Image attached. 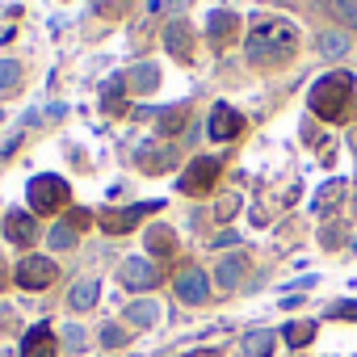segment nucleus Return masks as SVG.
I'll return each mask as SVG.
<instances>
[{"instance_id": "obj_11", "label": "nucleus", "mask_w": 357, "mask_h": 357, "mask_svg": "<svg viewBox=\"0 0 357 357\" xmlns=\"http://www.w3.org/2000/svg\"><path fill=\"white\" fill-rule=\"evenodd\" d=\"M55 349H59V340H55L51 324H34L22 340V357H55Z\"/></svg>"}, {"instance_id": "obj_31", "label": "nucleus", "mask_w": 357, "mask_h": 357, "mask_svg": "<svg viewBox=\"0 0 357 357\" xmlns=\"http://www.w3.org/2000/svg\"><path fill=\"white\" fill-rule=\"evenodd\" d=\"M13 319H17V311H13L9 303H0V332H9V328H13Z\"/></svg>"}, {"instance_id": "obj_4", "label": "nucleus", "mask_w": 357, "mask_h": 357, "mask_svg": "<svg viewBox=\"0 0 357 357\" xmlns=\"http://www.w3.org/2000/svg\"><path fill=\"white\" fill-rule=\"evenodd\" d=\"M219 181V160H211V155H198L190 168H185V176H181V190L190 194V198H202V194H211V185Z\"/></svg>"}, {"instance_id": "obj_25", "label": "nucleus", "mask_w": 357, "mask_h": 357, "mask_svg": "<svg viewBox=\"0 0 357 357\" xmlns=\"http://www.w3.org/2000/svg\"><path fill=\"white\" fill-rule=\"evenodd\" d=\"M328 9H332L344 26H357V0H328Z\"/></svg>"}, {"instance_id": "obj_20", "label": "nucleus", "mask_w": 357, "mask_h": 357, "mask_svg": "<svg viewBox=\"0 0 357 357\" xmlns=\"http://www.w3.org/2000/svg\"><path fill=\"white\" fill-rule=\"evenodd\" d=\"M185 122H190V105H172V109L160 114V135H176Z\"/></svg>"}, {"instance_id": "obj_5", "label": "nucleus", "mask_w": 357, "mask_h": 357, "mask_svg": "<svg viewBox=\"0 0 357 357\" xmlns=\"http://www.w3.org/2000/svg\"><path fill=\"white\" fill-rule=\"evenodd\" d=\"M160 211V202H139V206H126V211H105L101 215V227L109 231V236H126V231H135L147 215H155Z\"/></svg>"}, {"instance_id": "obj_28", "label": "nucleus", "mask_w": 357, "mask_h": 357, "mask_svg": "<svg viewBox=\"0 0 357 357\" xmlns=\"http://www.w3.org/2000/svg\"><path fill=\"white\" fill-rule=\"evenodd\" d=\"M17 76H22V68H17L13 59H0V89H13Z\"/></svg>"}, {"instance_id": "obj_21", "label": "nucleus", "mask_w": 357, "mask_h": 357, "mask_svg": "<svg viewBox=\"0 0 357 357\" xmlns=\"http://www.w3.org/2000/svg\"><path fill=\"white\" fill-rule=\"evenodd\" d=\"M240 349H244V357H269V349H273V332H248Z\"/></svg>"}, {"instance_id": "obj_12", "label": "nucleus", "mask_w": 357, "mask_h": 357, "mask_svg": "<svg viewBox=\"0 0 357 357\" xmlns=\"http://www.w3.org/2000/svg\"><path fill=\"white\" fill-rule=\"evenodd\" d=\"M206 30H211V43L223 51V47H231V43H236V34H240V17H236V13H227V9H223V13L215 9V13H211V22H206Z\"/></svg>"}, {"instance_id": "obj_1", "label": "nucleus", "mask_w": 357, "mask_h": 357, "mask_svg": "<svg viewBox=\"0 0 357 357\" xmlns=\"http://www.w3.org/2000/svg\"><path fill=\"white\" fill-rule=\"evenodd\" d=\"M244 51H248V63L278 68L298 51V30L286 17H252V34H248Z\"/></svg>"}, {"instance_id": "obj_15", "label": "nucleus", "mask_w": 357, "mask_h": 357, "mask_svg": "<svg viewBox=\"0 0 357 357\" xmlns=\"http://www.w3.org/2000/svg\"><path fill=\"white\" fill-rule=\"evenodd\" d=\"M139 168L143 172H168V168H176V151L172 147H139Z\"/></svg>"}, {"instance_id": "obj_32", "label": "nucleus", "mask_w": 357, "mask_h": 357, "mask_svg": "<svg viewBox=\"0 0 357 357\" xmlns=\"http://www.w3.org/2000/svg\"><path fill=\"white\" fill-rule=\"evenodd\" d=\"M332 315H336V319H357V303H336Z\"/></svg>"}, {"instance_id": "obj_9", "label": "nucleus", "mask_w": 357, "mask_h": 357, "mask_svg": "<svg viewBox=\"0 0 357 357\" xmlns=\"http://www.w3.org/2000/svg\"><path fill=\"white\" fill-rule=\"evenodd\" d=\"M236 135H244V114L240 109H231V105H215L211 109V139H236Z\"/></svg>"}, {"instance_id": "obj_33", "label": "nucleus", "mask_w": 357, "mask_h": 357, "mask_svg": "<svg viewBox=\"0 0 357 357\" xmlns=\"http://www.w3.org/2000/svg\"><path fill=\"white\" fill-rule=\"evenodd\" d=\"M231 244H240L236 231H219V236H215V248H231Z\"/></svg>"}, {"instance_id": "obj_2", "label": "nucleus", "mask_w": 357, "mask_h": 357, "mask_svg": "<svg viewBox=\"0 0 357 357\" xmlns=\"http://www.w3.org/2000/svg\"><path fill=\"white\" fill-rule=\"evenodd\" d=\"M349 101H353V76L349 72H328L311 84V109L324 122H340L349 114Z\"/></svg>"}, {"instance_id": "obj_34", "label": "nucleus", "mask_w": 357, "mask_h": 357, "mask_svg": "<svg viewBox=\"0 0 357 357\" xmlns=\"http://www.w3.org/2000/svg\"><path fill=\"white\" fill-rule=\"evenodd\" d=\"M126 9V0H105V5H101V13L109 17V13H122Z\"/></svg>"}, {"instance_id": "obj_8", "label": "nucleus", "mask_w": 357, "mask_h": 357, "mask_svg": "<svg viewBox=\"0 0 357 357\" xmlns=\"http://www.w3.org/2000/svg\"><path fill=\"white\" fill-rule=\"evenodd\" d=\"M176 298L181 303H206L211 298V282H206V273L202 269H181L176 273Z\"/></svg>"}, {"instance_id": "obj_10", "label": "nucleus", "mask_w": 357, "mask_h": 357, "mask_svg": "<svg viewBox=\"0 0 357 357\" xmlns=\"http://www.w3.org/2000/svg\"><path fill=\"white\" fill-rule=\"evenodd\" d=\"M5 240L9 244H34L38 240V223H34V215L30 211H9L5 215Z\"/></svg>"}, {"instance_id": "obj_7", "label": "nucleus", "mask_w": 357, "mask_h": 357, "mask_svg": "<svg viewBox=\"0 0 357 357\" xmlns=\"http://www.w3.org/2000/svg\"><path fill=\"white\" fill-rule=\"evenodd\" d=\"M155 278H160V269H155L147 257H126V261H122V286H126V290H151Z\"/></svg>"}, {"instance_id": "obj_3", "label": "nucleus", "mask_w": 357, "mask_h": 357, "mask_svg": "<svg viewBox=\"0 0 357 357\" xmlns=\"http://www.w3.org/2000/svg\"><path fill=\"white\" fill-rule=\"evenodd\" d=\"M26 202H30V215H59V211L72 202V190H68L63 176L43 172V176H34V181H30Z\"/></svg>"}, {"instance_id": "obj_26", "label": "nucleus", "mask_w": 357, "mask_h": 357, "mask_svg": "<svg viewBox=\"0 0 357 357\" xmlns=\"http://www.w3.org/2000/svg\"><path fill=\"white\" fill-rule=\"evenodd\" d=\"M47 240H51V248H72L76 244V231H72V223H55Z\"/></svg>"}, {"instance_id": "obj_19", "label": "nucleus", "mask_w": 357, "mask_h": 357, "mask_svg": "<svg viewBox=\"0 0 357 357\" xmlns=\"http://www.w3.org/2000/svg\"><path fill=\"white\" fill-rule=\"evenodd\" d=\"M344 190H349V185L340 181V176H336V181H328V185H324V190L315 194V211H319V215L336 211V198H344Z\"/></svg>"}, {"instance_id": "obj_35", "label": "nucleus", "mask_w": 357, "mask_h": 357, "mask_svg": "<svg viewBox=\"0 0 357 357\" xmlns=\"http://www.w3.org/2000/svg\"><path fill=\"white\" fill-rule=\"evenodd\" d=\"M215 215H223V219L236 215V198H223V206H215Z\"/></svg>"}, {"instance_id": "obj_13", "label": "nucleus", "mask_w": 357, "mask_h": 357, "mask_svg": "<svg viewBox=\"0 0 357 357\" xmlns=\"http://www.w3.org/2000/svg\"><path fill=\"white\" fill-rule=\"evenodd\" d=\"M164 47H168L172 59H190V55H194V34H190V26H185V22H172V26L164 30Z\"/></svg>"}, {"instance_id": "obj_29", "label": "nucleus", "mask_w": 357, "mask_h": 357, "mask_svg": "<svg viewBox=\"0 0 357 357\" xmlns=\"http://www.w3.org/2000/svg\"><path fill=\"white\" fill-rule=\"evenodd\" d=\"M155 80H160V76H155L151 63H139V68H135V89H155Z\"/></svg>"}, {"instance_id": "obj_17", "label": "nucleus", "mask_w": 357, "mask_h": 357, "mask_svg": "<svg viewBox=\"0 0 357 357\" xmlns=\"http://www.w3.org/2000/svg\"><path fill=\"white\" fill-rule=\"evenodd\" d=\"M126 324L155 328V324H160V303H155V298H135V303L126 307Z\"/></svg>"}, {"instance_id": "obj_24", "label": "nucleus", "mask_w": 357, "mask_h": 357, "mask_svg": "<svg viewBox=\"0 0 357 357\" xmlns=\"http://www.w3.org/2000/svg\"><path fill=\"white\" fill-rule=\"evenodd\" d=\"M344 51H349V34H324V38H319V55L340 59Z\"/></svg>"}, {"instance_id": "obj_16", "label": "nucleus", "mask_w": 357, "mask_h": 357, "mask_svg": "<svg viewBox=\"0 0 357 357\" xmlns=\"http://www.w3.org/2000/svg\"><path fill=\"white\" fill-rule=\"evenodd\" d=\"M97 294H101V282H97V278H80V282L68 290V307H72V311H89V307H97Z\"/></svg>"}, {"instance_id": "obj_36", "label": "nucleus", "mask_w": 357, "mask_h": 357, "mask_svg": "<svg viewBox=\"0 0 357 357\" xmlns=\"http://www.w3.org/2000/svg\"><path fill=\"white\" fill-rule=\"evenodd\" d=\"M0 357H13V353H9V349H0Z\"/></svg>"}, {"instance_id": "obj_6", "label": "nucleus", "mask_w": 357, "mask_h": 357, "mask_svg": "<svg viewBox=\"0 0 357 357\" xmlns=\"http://www.w3.org/2000/svg\"><path fill=\"white\" fill-rule=\"evenodd\" d=\"M55 261L51 257H26V261H17V286L22 290H43V286H51L55 282Z\"/></svg>"}, {"instance_id": "obj_22", "label": "nucleus", "mask_w": 357, "mask_h": 357, "mask_svg": "<svg viewBox=\"0 0 357 357\" xmlns=\"http://www.w3.org/2000/svg\"><path fill=\"white\" fill-rule=\"evenodd\" d=\"M315 328H319L315 319H298V324H290V328H286V344H294V349H303V344H307V340L315 336Z\"/></svg>"}, {"instance_id": "obj_23", "label": "nucleus", "mask_w": 357, "mask_h": 357, "mask_svg": "<svg viewBox=\"0 0 357 357\" xmlns=\"http://www.w3.org/2000/svg\"><path fill=\"white\" fill-rule=\"evenodd\" d=\"M122 93H126V84H122V76H114V80H105V89H101V105L114 114V109H122Z\"/></svg>"}, {"instance_id": "obj_37", "label": "nucleus", "mask_w": 357, "mask_h": 357, "mask_svg": "<svg viewBox=\"0 0 357 357\" xmlns=\"http://www.w3.org/2000/svg\"><path fill=\"white\" fill-rule=\"evenodd\" d=\"M0 286H5V273H0Z\"/></svg>"}, {"instance_id": "obj_27", "label": "nucleus", "mask_w": 357, "mask_h": 357, "mask_svg": "<svg viewBox=\"0 0 357 357\" xmlns=\"http://www.w3.org/2000/svg\"><path fill=\"white\" fill-rule=\"evenodd\" d=\"M101 344H105V349H122V344H126V332H122L118 324H105V328H101Z\"/></svg>"}, {"instance_id": "obj_30", "label": "nucleus", "mask_w": 357, "mask_h": 357, "mask_svg": "<svg viewBox=\"0 0 357 357\" xmlns=\"http://www.w3.org/2000/svg\"><path fill=\"white\" fill-rule=\"evenodd\" d=\"M63 344H68L72 353H80V349H84V328H80V324H68V328H63Z\"/></svg>"}, {"instance_id": "obj_14", "label": "nucleus", "mask_w": 357, "mask_h": 357, "mask_svg": "<svg viewBox=\"0 0 357 357\" xmlns=\"http://www.w3.org/2000/svg\"><path fill=\"white\" fill-rule=\"evenodd\" d=\"M244 269H248V261H244L240 252H231V257H219V269H215V282H219V290H236V286L244 282Z\"/></svg>"}, {"instance_id": "obj_18", "label": "nucleus", "mask_w": 357, "mask_h": 357, "mask_svg": "<svg viewBox=\"0 0 357 357\" xmlns=\"http://www.w3.org/2000/svg\"><path fill=\"white\" fill-rule=\"evenodd\" d=\"M147 252H155V257H172V252H176V236H172L168 227H151V231H147Z\"/></svg>"}]
</instances>
